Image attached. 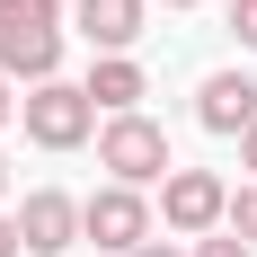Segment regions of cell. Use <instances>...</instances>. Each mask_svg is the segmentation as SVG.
I'll use <instances>...</instances> for the list:
<instances>
[{
	"instance_id": "6da1fadb",
	"label": "cell",
	"mask_w": 257,
	"mask_h": 257,
	"mask_svg": "<svg viewBox=\"0 0 257 257\" xmlns=\"http://www.w3.org/2000/svg\"><path fill=\"white\" fill-rule=\"evenodd\" d=\"M98 169H106L115 186H160L178 160H169V133L133 106V115H106V124H98Z\"/></svg>"
},
{
	"instance_id": "7a4b0ae2",
	"label": "cell",
	"mask_w": 257,
	"mask_h": 257,
	"mask_svg": "<svg viewBox=\"0 0 257 257\" xmlns=\"http://www.w3.org/2000/svg\"><path fill=\"white\" fill-rule=\"evenodd\" d=\"M27 115V142H45V151H80L89 133H98V106H89V89H71V80H36L18 98Z\"/></svg>"
},
{
	"instance_id": "3957f363",
	"label": "cell",
	"mask_w": 257,
	"mask_h": 257,
	"mask_svg": "<svg viewBox=\"0 0 257 257\" xmlns=\"http://www.w3.org/2000/svg\"><path fill=\"white\" fill-rule=\"evenodd\" d=\"M160 213H169L178 239H213L231 222V186L213 178V169H169V178H160Z\"/></svg>"
},
{
	"instance_id": "277c9868",
	"label": "cell",
	"mask_w": 257,
	"mask_h": 257,
	"mask_svg": "<svg viewBox=\"0 0 257 257\" xmlns=\"http://www.w3.org/2000/svg\"><path fill=\"white\" fill-rule=\"evenodd\" d=\"M80 239H98V257H133L151 239V204H142V186H115L106 178L89 204H80Z\"/></svg>"
},
{
	"instance_id": "5b68a950",
	"label": "cell",
	"mask_w": 257,
	"mask_h": 257,
	"mask_svg": "<svg viewBox=\"0 0 257 257\" xmlns=\"http://www.w3.org/2000/svg\"><path fill=\"white\" fill-rule=\"evenodd\" d=\"M18 239H27V257H62L80 239V204L62 195V186H36V195L18 204Z\"/></svg>"
},
{
	"instance_id": "8992f818",
	"label": "cell",
	"mask_w": 257,
	"mask_h": 257,
	"mask_svg": "<svg viewBox=\"0 0 257 257\" xmlns=\"http://www.w3.org/2000/svg\"><path fill=\"white\" fill-rule=\"evenodd\" d=\"M195 124L204 133H248L257 124V80L248 71H213L204 89H195Z\"/></svg>"
},
{
	"instance_id": "52a82bcc",
	"label": "cell",
	"mask_w": 257,
	"mask_h": 257,
	"mask_svg": "<svg viewBox=\"0 0 257 257\" xmlns=\"http://www.w3.org/2000/svg\"><path fill=\"white\" fill-rule=\"evenodd\" d=\"M53 62H62V27H0V71L9 80H53Z\"/></svg>"
},
{
	"instance_id": "ba28073f",
	"label": "cell",
	"mask_w": 257,
	"mask_h": 257,
	"mask_svg": "<svg viewBox=\"0 0 257 257\" xmlns=\"http://www.w3.org/2000/svg\"><path fill=\"white\" fill-rule=\"evenodd\" d=\"M80 36L98 53H133V36H142V0H71Z\"/></svg>"
},
{
	"instance_id": "9c48e42d",
	"label": "cell",
	"mask_w": 257,
	"mask_h": 257,
	"mask_svg": "<svg viewBox=\"0 0 257 257\" xmlns=\"http://www.w3.org/2000/svg\"><path fill=\"white\" fill-rule=\"evenodd\" d=\"M80 89H89V106H106V115H133V106H142V62H133V53H98V71L80 80Z\"/></svg>"
},
{
	"instance_id": "30bf717a",
	"label": "cell",
	"mask_w": 257,
	"mask_h": 257,
	"mask_svg": "<svg viewBox=\"0 0 257 257\" xmlns=\"http://www.w3.org/2000/svg\"><path fill=\"white\" fill-rule=\"evenodd\" d=\"M62 0H0V27H53Z\"/></svg>"
},
{
	"instance_id": "8fae6325",
	"label": "cell",
	"mask_w": 257,
	"mask_h": 257,
	"mask_svg": "<svg viewBox=\"0 0 257 257\" xmlns=\"http://www.w3.org/2000/svg\"><path fill=\"white\" fill-rule=\"evenodd\" d=\"M222 231H231V239H248V248H257V186H239V195H231V222H222Z\"/></svg>"
},
{
	"instance_id": "7c38bea8",
	"label": "cell",
	"mask_w": 257,
	"mask_h": 257,
	"mask_svg": "<svg viewBox=\"0 0 257 257\" xmlns=\"http://www.w3.org/2000/svg\"><path fill=\"white\" fill-rule=\"evenodd\" d=\"M231 36H239V45L257 53V0H231Z\"/></svg>"
},
{
	"instance_id": "4fadbf2b",
	"label": "cell",
	"mask_w": 257,
	"mask_h": 257,
	"mask_svg": "<svg viewBox=\"0 0 257 257\" xmlns=\"http://www.w3.org/2000/svg\"><path fill=\"white\" fill-rule=\"evenodd\" d=\"M195 257H257V248H248V239H231V231H222V239H204Z\"/></svg>"
},
{
	"instance_id": "5bb4252c",
	"label": "cell",
	"mask_w": 257,
	"mask_h": 257,
	"mask_svg": "<svg viewBox=\"0 0 257 257\" xmlns=\"http://www.w3.org/2000/svg\"><path fill=\"white\" fill-rule=\"evenodd\" d=\"M0 257H27V239H18V213H0Z\"/></svg>"
},
{
	"instance_id": "9a60e30c",
	"label": "cell",
	"mask_w": 257,
	"mask_h": 257,
	"mask_svg": "<svg viewBox=\"0 0 257 257\" xmlns=\"http://www.w3.org/2000/svg\"><path fill=\"white\" fill-rule=\"evenodd\" d=\"M9 115H18V98H9V71H0V124H9Z\"/></svg>"
},
{
	"instance_id": "2e32d148",
	"label": "cell",
	"mask_w": 257,
	"mask_h": 257,
	"mask_svg": "<svg viewBox=\"0 0 257 257\" xmlns=\"http://www.w3.org/2000/svg\"><path fill=\"white\" fill-rule=\"evenodd\" d=\"M133 257H178V248H169V239H142V248H133Z\"/></svg>"
},
{
	"instance_id": "e0dca14e",
	"label": "cell",
	"mask_w": 257,
	"mask_h": 257,
	"mask_svg": "<svg viewBox=\"0 0 257 257\" xmlns=\"http://www.w3.org/2000/svg\"><path fill=\"white\" fill-rule=\"evenodd\" d=\"M239 160H248V169H257V124H248V133H239Z\"/></svg>"
},
{
	"instance_id": "ac0fdd59",
	"label": "cell",
	"mask_w": 257,
	"mask_h": 257,
	"mask_svg": "<svg viewBox=\"0 0 257 257\" xmlns=\"http://www.w3.org/2000/svg\"><path fill=\"white\" fill-rule=\"evenodd\" d=\"M0 195H9V160H0Z\"/></svg>"
},
{
	"instance_id": "d6986e66",
	"label": "cell",
	"mask_w": 257,
	"mask_h": 257,
	"mask_svg": "<svg viewBox=\"0 0 257 257\" xmlns=\"http://www.w3.org/2000/svg\"><path fill=\"white\" fill-rule=\"evenodd\" d=\"M169 9H195V0H169Z\"/></svg>"
}]
</instances>
